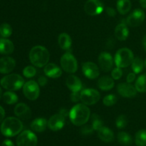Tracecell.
<instances>
[{
  "instance_id": "1",
  "label": "cell",
  "mask_w": 146,
  "mask_h": 146,
  "mask_svg": "<svg viewBox=\"0 0 146 146\" xmlns=\"http://www.w3.org/2000/svg\"><path fill=\"white\" fill-rule=\"evenodd\" d=\"M70 120L76 126L84 125L88 121L91 116V111L87 105L79 103L74 105L70 110Z\"/></svg>"
},
{
  "instance_id": "2",
  "label": "cell",
  "mask_w": 146,
  "mask_h": 146,
  "mask_svg": "<svg viewBox=\"0 0 146 146\" xmlns=\"http://www.w3.org/2000/svg\"><path fill=\"white\" fill-rule=\"evenodd\" d=\"M23 123L21 120L15 117H8L2 121L0 130L6 137H14L21 133Z\"/></svg>"
},
{
  "instance_id": "3",
  "label": "cell",
  "mask_w": 146,
  "mask_h": 146,
  "mask_svg": "<svg viewBox=\"0 0 146 146\" xmlns=\"http://www.w3.org/2000/svg\"><path fill=\"white\" fill-rule=\"evenodd\" d=\"M50 59V53L46 47L37 45L32 47L29 52V60L31 64L36 67H45Z\"/></svg>"
},
{
  "instance_id": "4",
  "label": "cell",
  "mask_w": 146,
  "mask_h": 146,
  "mask_svg": "<svg viewBox=\"0 0 146 146\" xmlns=\"http://www.w3.org/2000/svg\"><path fill=\"white\" fill-rule=\"evenodd\" d=\"M24 80L20 74H9L4 76L0 81L1 87L9 91H17L23 87Z\"/></svg>"
},
{
  "instance_id": "5",
  "label": "cell",
  "mask_w": 146,
  "mask_h": 146,
  "mask_svg": "<svg viewBox=\"0 0 146 146\" xmlns=\"http://www.w3.org/2000/svg\"><path fill=\"white\" fill-rule=\"evenodd\" d=\"M134 54L130 49L123 47L117 51L114 57V62L117 67L125 68L132 64Z\"/></svg>"
},
{
  "instance_id": "6",
  "label": "cell",
  "mask_w": 146,
  "mask_h": 146,
  "mask_svg": "<svg viewBox=\"0 0 146 146\" xmlns=\"http://www.w3.org/2000/svg\"><path fill=\"white\" fill-rule=\"evenodd\" d=\"M68 113L66 110H61L59 113L51 116L48 120V127L52 131H58L64 127L65 125L66 117Z\"/></svg>"
},
{
  "instance_id": "7",
  "label": "cell",
  "mask_w": 146,
  "mask_h": 146,
  "mask_svg": "<svg viewBox=\"0 0 146 146\" xmlns=\"http://www.w3.org/2000/svg\"><path fill=\"white\" fill-rule=\"evenodd\" d=\"M81 101L86 105H93L98 102L101 98V94L98 90L93 88H86L80 92Z\"/></svg>"
},
{
  "instance_id": "8",
  "label": "cell",
  "mask_w": 146,
  "mask_h": 146,
  "mask_svg": "<svg viewBox=\"0 0 146 146\" xmlns=\"http://www.w3.org/2000/svg\"><path fill=\"white\" fill-rule=\"evenodd\" d=\"M61 68L66 72L73 74L78 70V62L76 59L70 52H66L61 57Z\"/></svg>"
},
{
  "instance_id": "9",
  "label": "cell",
  "mask_w": 146,
  "mask_h": 146,
  "mask_svg": "<svg viewBox=\"0 0 146 146\" xmlns=\"http://www.w3.org/2000/svg\"><path fill=\"white\" fill-rule=\"evenodd\" d=\"M37 143V136L31 130H24L21 132L17 138V146H36Z\"/></svg>"
},
{
  "instance_id": "10",
  "label": "cell",
  "mask_w": 146,
  "mask_h": 146,
  "mask_svg": "<svg viewBox=\"0 0 146 146\" xmlns=\"http://www.w3.org/2000/svg\"><path fill=\"white\" fill-rule=\"evenodd\" d=\"M23 93L26 98L29 100H36L40 94V88L38 83L34 80H29L24 83Z\"/></svg>"
},
{
  "instance_id": "11",
  "label": "cell",
  "mask_w": 146,
  "mask_h": 146,
  "mask_svg": "<svg viewBox=\"0 0 146 146\" xmlns=\"http://www.w3.org/2000/svg\"><path fill=\"white\" fill-rule=\"evenodd\" d=\"M104 9V4L101 0H87L84 4V11L90 16L98 15Z\"/></svg>"
},
{
  "instance_id": "12",
  "label": "cell",
  "mask_w": 146,
  "mask_h": 146,
  "mask_svg": "<svg viewBox=\"0 0 146 146\" xmlns=\"http://www.w3.org/2000/svg\"><path fill=\"white\" fill-rule=\"evenodd\" d=\"M145 12L141 9H135L126 19V22L129 27H136L141 25L145 20Z\"/></svg>"
},
{
  "instance_id": "13",
  "label": "cell",
  "mask_w": 146,
  "mask_h": 146,
  "mask_svg": "<svg viewBox=\"0 0 146 146\" xmlns=\"http://www.w3.org/2000/svg\"><path fill=\"white\" fill-rule=\"evenodd\" d=\"M82 71L84 75L90 80L96 79L99 76V68L92 62H86L82 64Z\"/></svg>"
},
{
  "instance_id": "14",
  "label": "cell",
  "mask_w": 146,
  "mask_h": 146,
  "mask_svg": "<svg viewBox=\"0 0 146 146\" xmlns=\"http://www.w3.org/2000/svg\"><path fill=\"white\" fill-rule=\"evenodd\" d=\"M117 91L121 97L126 98H133L136 96L138 92L135 87L128 82L120 83L117 86Z\"/></svg>"
},
{
  "instance_id": "15",
  "label": "cell",
  "mask_w": 146,
  "mask_h": 146,
  "mask_svg": "<svg viewBox=\"0 0 146 146\" xmlns=\"http://www.w3.org/2000/svg\"><path fill=\"white\" fill-rule=\"evenodd\" d=\"M114 60L113 58L112 55L110 53L104 52L101 53L98 57V63H99L100 67L101 70L104 72H109L112 70L113 66Z\"/></svg>"
},
{
  "instance_id": "16",
  "label": "cell",
  "mask_w": 146,
  "mask_h": 146,
  "mask_svg": "<svg viewBox=\"0 0 146 146\" xmlns=\"http://www.w3.org/2000/svg\"><path fill=\"white\" fill-rule=\"evenodd\" d=\"M16 61L11 57H4L0 58V73L9 74L14 70Z\"/></svg>"
},
{
  "instance_id": "17",
  "label": "cell",
  "mask_w": 146,
  "mask_h": 146,
  "mask_svg": "<svg viewBox=\"0 0 146 146\" xmlns=\"http://www.w3.org/2000/svg\"><path fill=\"white\" fill-rule=\"evenodd\" d=\"M14 114L20 119L28 120L31 117V110L25 103H18L14 107Z\"/></svg>"
},
{
  "instance_id": "18",
  "label": "cell",
  "mask_w": 146,
  "mask_h": 146,
  "mask_svg": "<svg viewBox=\"0 0 146 146\" xmlns=\"http://www.w3.org/2000/svg\"><path fill=\"white\" fill-rule=\"evenodd\" d=\"M66 84L72 92H79L82 89V82L75 75H69L66 80Z\"/></svg>"
},
{
  "instance_id": "19",
  "label": "cell",
  "mask_w": 146,
  "mask_h": 146,
  "mask_svg": "<svg viewBox=\"0 0 146 146\" xmlns=\"http://www.w3.org/2000/svg\"><path fill=\"white\" fill-rule=\"evenodd\" d=\"M44 73L48 77L56 79L62 75V70L54 63H48L44 67Z\"/></svg>"
},
{
  "instance_id": "20",
  "label": "cell",
  "mask_w": 146,
  "mask_h": 146,
  "mask_svg": "<svg viewBox=\"0 0 146 146\" xmlns=\"http://www.w3.org/2000/svg\"><path fill=\"white\" fill-rule=\"evenodd\" d=\"M114 80L109 76H103L98 80V87L103 91H109L114 87Z\"/></svg>"
},
{
  "instance_id": "21",
  "label": "cell",
  "mask_w": 146,
  "mask_h": 146,
  "mask_svg": "<svg viewBox=\"0 0 146 146\" xmlns=\"http://www.w3.org/2000/svg\"><path fill=\"white\" fill-rule=\"evenodd\" d=\"M48 126V121L44 117H38L31 123V130L36 133H42Z\"/></svg>"
},
{
  "instance_id": "22",
  "label": "cell",
  "mask_w": 146,
  "mask_h": 146,
  "mask_svg": "<svg viewBox=\"0 0 146 146\" xmlns=\"http://www.w3.org/2000/svg\"><path fill=\"white\" fill-rule=\"evenodd\" d=\"M129 35V29L124 23L118 24L115 29V36L120 41H125Z\"/></svg>"
},
{
  "instance_id": "23",
  "label": "cell",
  "mask_w": 146,
  "mask_h": 146,
  "mask_svg": "<svg viewBox=\"0 0 146 146\" xmlns=\"http://www.w3.org/2000/svg\"><path fill=\"white\" fill-rule=\"evenodd\" d=\"M98 137L105 143H111L114 140V133L107 127L103 126L98 131Z\"/></svg>"
},
{
  "instance_id": "24",
  "label": "cell",
  "mask_w": 146,
  "mask_h": 146,
  "mask_svg": "<svg viewBox=\"0 0 146 146\" xmlns=\"http://www.w3.org/2000/svg\"><path fill=\"white\" fill-rule=\"evenodd\" d=\"M14 50V45L11 40L6 38L0 39V54H10Z\"/></svg>"
},
{
  "instance_id": "25",
  "label": "cell",
  "mask_w": 146,
  "mask_h": 146,
  "mask_svg": "<svg viewBox=\"0 0 146 146\" xmlns=\"http://www.w3.org/2000/svg\"><path fill=\"white\" fill-rule=\"evenodd\" d=\"M58 43L60 48L63 50H69L72 45V40L68 34L64 32L58 36Z\"/></svg>"
},
{
  "instance_id": "26",
  "label": "cell",
  "mask_w": 146,
  "mask_h": 146,
  "mask_svg": "<svg viewBox=\"0 0 146 146\" xmlns=\"http://www.w3.org/2000/svg\"><path fill=\"white\" fill-rule=\"evenodd\" d=\"M117 10L122 15L128 14L131 9V2L130 0H118Z\"/></svg>"
},
{
  "instance_id": "27",
  "label": "cell",
  "mask_w": 146,
  "mask_h": 146,
  "mask_svg": "<svg viewBox=\"0 0 146 146\" xmlns=\"http://www.w3.org/2000/svg\"><path fill=\"white\" fill-rule=\"evenodd\" d=\"M117 139H118V143L123 145H130L133 143L132 137L125 132L118 133V135H117Z\"/></svg>"
},
{
  "instance_id": "28",
  "label": "cell",
  "mask_w": 146,
  "mask_h": 146,
  "mask_svg": "<svg viewBox=\"0 0 146 146\" xmlns=\"http://www.w3.org/2000/svg\"><path fill=\"white\" fill-rule=\"evenodd\" d=\"M2 99L8 104H14L18 101V96L13 91H7L3 94Z\"/></svg>"
},
{
  "instance_id": "29",
  "label": "cell",
  "mask_w": 146,
  "mask_h": 146,
  "mask_svg": "<svg viewBox=\"0 0 146 146\" xmlns=\"http://www.w3.org/2000/svg\"><path fill=\"white\" fill-rule=\"evenodd\" d=\"M135 87L138 92H146V73L141 74L135 82Z\"/></svg>"
},
{
  "instance_id": "30",
  "label": "cell",
  "mask_w": 146,
  "mask_h": 146,
  "mask_svg": "<svg viewBox=\"0 0 146 146\" xmlns=\"http://www.w3.org/2000/svg\"><path fill=\"white\" fill-rule=\"evenodd\" d=\"M144 67H145V64H144V61L142 59L140 58V57L134 58L133 61L131 64V67H132V70L134 73H135V74L141 73L143 70Z\"/></svg>"
},
{
  "instance_id": "31",
  "label": "cell",
  "mask_w": 146,
  "mask_h": 146,
  "mask_svg": "<svg viewBox=\"0 0 146 146\" xmlns=\"http://www.w3.org/2000/svg\"><path fill=\"white\" fill-rule=\"evenodd\" d=\"M135 143L138 146H146V130L142 129L137 132L135 136Z\"/></svg>"
},
{
  "instance_id": "32",
  "label": "cell",
  "mask_w": 146,
  "mask_h": 146,
  "mask_svg": "<svg viewBox=\"0 0 146 146\" xmlns=\"http://www.w3.org/2000/svg\"><path fill=\"white\" fill-rule=\"evenodd\" d=\"M12 34V28L7 23H3L0 25V35L3 38H8Z\"/></svg>"
},
{
  "instance_id": "33",
  "label": "cell",
  "mask_w": 146,
  "mask_h": 146,
  "mask_svg": "<svg viewBox=\"0 0 146 146\" xmlns=\"http://www.w3.org/2000/svg\"><path fill=\"white\" fill-rule=\"evenodd\" d=\"M91 125H92L93 128L94 130H98L103 127V125H104V122L101 120V117L99 115H98L97 114H93L91 116Z\"/></svg>"
},
{
  "instance_id": "34",
  "label": "cell",
  "mask_w": 146,
  "mask_h": 146,
  "mask_svg": "<svg viewBox=\"0 0 146 146\" xmlns=\"http://www.w3.org/2000/svg\"><path fill=\"white\" fill-rule=\"evenodd\" d=\"M117 100H118V98L115 94H109L104 97V98L103 99V102H104V105L107 106V107H111L116 103Z\"/></svg>"
},
{
  "instance_id": "35",
  "label": "cell",
  "mask_w": 146,
  "mask_h": 146,
  "mask_svg": "<svg viewBox=\"0 0 146 146\" xmlns=\"http://www.w3.org/2000/svg\"><path fill=\"white\" fill-rule=\"evenodd\" d=\"M115 125L118 129H123L128 125V119L127 117L124 115H121L117 117L115 120Z\"/></svg>"
},
{
  "instance_id": "36",
  "label": "cell",
  "mask_w": 146,
  "mask_h": 146,
  "mask_svg": "<svg viewBox=\"0 0 146 146\" xmlns=\"http://www.w3.org/2000/svg\"><path fill=\"white\" fill-rule=\"evenodd\" d=\"M36 74V70L34 66H27L23 70V75L27 78H32Z\"/></svg>"
},
{
  "instance_id": "37",
  "label": "cell",
  "mask_w": 146,
  "mask_h": 146,
  "mask_svg": "<svg viewBox=\"0 0 146 146\" xmlns=\"http://www.w3.org/2000/svg\"><path fill=\"white\" fill-rule=\"evenodd\" d=\"M123 76V71L121 70V68L119 67H115L113 70L111 71V77H112L113 80H118L119 79L121 78V77Z\"/></svg>"
},
{
  "instance_id": "38",
  "label": "cell",
  "mask_w": 146,
  "mask_h": 146,
  "mask_svg": "<svg viewBox=\"0 0 146 146\" xmlns=\"http://www.w3.org/2000/svg\"><path fill=\"white\" fill-rule=\"evenodd\" d=\"M94 131L92 125H85L81 129V132L83 135H89L91 134Z\"/></svg>"
},
{
  "instance_id": "39",
  "label": "cell",
  "mask_w": 146,
  "mask_h": 146,
  "mask_svg": "<svg viewBox=\"0 0 146 146\" xmlns=\"http://www.w3.org/2000/svg\"><path fill=\"white\" fill-rule=\"evenodd\" d=\"M71 100L73 102H78L79 100H81V97H80V93L79 92H71V96H70Z\"/></svg>"
},
{
  "instance_id": "40",
  "label": "cell",
  "mask_w": 146,
  "mask_h": 146,
  "mask_svg": "<svg viewBox=\"0 0 146 146\" xmlns=\"http://www.w3.org/2000/svg\"><path fill=\"white\" fill-rule=\"evenodd\" d=\"M48 82V80H47L46 77L45 76H40L38 78V81H37V83L38 84V85L41 86V87H44Z\"/></svg>"
},
{
  "instance_id": "41",
  "label": "cell",
  "mask_w": 146,
  "mask_h": 146,
  "mask_svg": "<svg viewBox=\"0 0 146 146\" xmlns=\"http://www.w3.org/2000/svg\"><path fill=\"white\" fill-rule=\"evenodd\" d=\"M135 80V73L130 72L126 77V81L128 83H132Z\"/></svg>"
},
{
  "instance_id": "42",
  "label": "cell",
  "mask_w": 146,
  "mask_h": 146,
  "mask_svg": "<svg viewBox=\"0 0 146 146\" xmlns=\"http://www.w3.org/2000/svg\"><path fill=\"white\" fill-rule=\"evenodd\" d=\"M106 13L107 14L111 17H114L116 15V11H115V10L113 8H112V7H108V8L106 9Z\"/></svg>"
},
{
  "instance_id": "43",
  "label": "cell",
  "mask_w": 146,
  "mask_h": 146,
  "mask_svg": "<svg viewBox=\"0 0 146 146\" xmlns=\"http://www.w3.org/2000/svg\"><path fill=\"white\" fill-rule=\"evenodd\" d=\"M4 117H5V111L4 108L0 106V123H1L4 120Z\"/></svg>"
},
{
  "instance_id": "44",
  "label": "cell",
  "mask_w": 146,
  "mask_h": 146,
  "mask_svg": "<svg viewBox=\"0 0 146 146\" xmlns=\"http://www.w3.org/2000/svg\"><path fill=\"white\" fill-rule=\"evenodd\" d=\"M1 146H14V144L13 143V142L11 140L7 139V140H4Z\"/></svg>"
},
{
  "instance_id": "45",
  "label": "cell",
  "mask_w": 146,
  "mask_h": 146,
  "mask_svg": "<svg viewBox=\"0 0 146 146\" xmlns=\"http://www.w3.org/2000/svg\"><path fill=\"white\" fill-rule=\"evenodd\" d=\"M140 4L143 9H146V0H140Z\"/></svg>"
},
{
  "instance_id": "46",
  "label": "cell",
  "mask_w": 146,
  "mask_h": 146,
  "mask_svg": "<svg viewBox=\"0 0 146 146\" xmlns=\"http://www.w3.org/2000/svg\"><path fill=\"white\" fill-rule=\"evenodd\" d=\"M143 46L144 49H145V50L146 51V34L144 36L143 39Z\"/></svg>"
},
{
  "instance_id": "47",
  "label": "cell",
  "mask_w": 146,
  "mask_h": 146,
  "mask_svg": "<svg viewBox=\"0 0 146 146\" xmlns=\"http://www.w3.org/2000/svg\"><path fill=\"white\" fill-rule=\"evenodd\" d=\"M1 97H2V90H1V88L0 87V100H1Z\"/></svg>"
},
{
  "instance_id": "48",
  "label": "cell",
  "mask_w": 146,
  "mask_h": 146,
  "mask_svg": "<svg viewBox=\"0 0 146 146\" xmlns=\"http://www.w3.org/2000/svg\"><path fill=\"white\" fill-rule=\"evenodd\" d=\"M144 64H145V67L146 68V59H145V62H144Z\"/></svg>"
}]
</instances>
